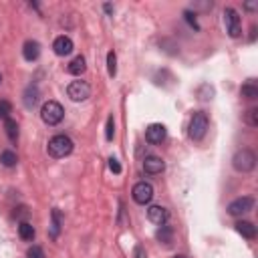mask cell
<instances>
[{
  "mask_svg": "<svg viewBox=\"0 0 258 258\" xmlns=\"http://www.w3.org/2000/svg\"><path fill=\"white\" fill-rule=\"evenodd\" d=\"M48 155H52V157H56V159H60V157H67L71 151H73V141H71V137H67V135H54L50 141H48Z\"/></svg>",
  "mask_w": 258,
  "mask_h": 258,
  "instance_id": "obj_1",
  "label": "cell"
},
{
  "mask_svg": "<svg viewBox=\"0 0 258 258\" xmlns=\"http://www.w3.org/2000/svg\"><path fill=\"white\" fill-rule=\"evenodd\" d=\"M40 117H42V121H44L46 125H56V123L62 121L64 109H62V105L56 103V101H46V103L42 105V109H40Z\"/></svg>",
  "mask_w": 258,
  "mask_h": 258,
  "instance_id": "obj_2",
  "label": "cell"
},
{
  "mask_svg": "<svg viewBox=\"0 0 258 258\" xmlns=\"http://www.w3.org/2000/svg\"><path fill=\"white\" fill-rule=\"evenodd\" d=\"M232 165H234L236 171H242V173L252 171L254 165H256V155H254V151H252V149H240V151H236V155H234V159H232Z\"/></svg>",
  "mask_w": 258,
  "mask_h": 258,
  "instance_id": "obj_3",
  "label": "cell"
},
{
  "mask_svg": "<svg viewBox=\"0 0 258 258\" xmlns=\"http://www.w3.org/2000/svg\"><path fill=\"white\" fill-rule=\"evenodd\" d=\"M208 131V115L204 111H196L189 119V137L200 141Z\"/></svg>",
  "mask_w": 258,
  "mask_h": 258,
  "instance_id": "obj_4",
  "label": "cell"
},
{
  "mask_svg": "<svg viewBox=\"0 0 258 258\" xmlns=\"http://www.w3.org/2000/svg\"><path fill=\"white\" fill-rule=\"evenodd\" d=\"M224 24H226V30L232 38H238L242 34V26H240V16L234 8H226L224 10Z\"/></svg>",
  "mask_w": 258,
  "mask_h": 258,
  "instance_id": "obj_5",
  "label": "cell"
},
{
  "mask_svg": "<svg viewBox=\"0 0 258 258\" xmlns=\"http://www.w3.org/2000/svg\"><path fill=\"white\" fill-rule=\"evenodd\" d=\"M67 95L73 99V101H87L89 97H91V87H89V83H85V81H73L69 87H67Z\"/></svg>",
  "mask_w": 258,
  "mask_h": 258,
  "instance_id": "obj_6",
  "label": "cell"
},
{
  "mask_svg": "<svg viewBox=\"0 0 258 258\" xmlns=\"http://www.w3.org/2000/svg\"><path fill=\"white\" fill-rule=\"evenodd\" d=\"M252 208H254V200L250 196H242V198H236L234 202H230L228 214L230 216H242V214H248Z\"/></svg>",
  "mask_w": 258,
  "mask_h": 258,
  "instance_id": "obj_7",
  "label": "cell"
},
{
  "mask_svg": "<svg viewBox=\"0 0 258 258\" xmlns=\"http://www.w3.org/2000/svg\"><path fill=\"white\" fill-rule=\"evenodd\" d=\"M131 196H133V200H135L137 204H147V202H151V198H153V187H151V183H147V181H139V183L133 185Z\"/></svg>",
  "mask_w": 258,
  "mask_h": 258,
  "instance_id": "obj_8",
  "label": "cell"
},
{
  "mask_svg": "<svg viewBox=\"0 0 258 258\" xmlns=\"http://www.w3.org/2000/svg\"><path fill=\"white\" fill-rule=\"evenodd\" d=\"M145 139H147L149 143H153V145L161 143V141L165 139V127H163L161 123H151V125L147 127V131H145Z\"/></svg>",
  "mask_w": 258,
  "mask_h": 258,
  "instance_id": "obj_9",
  "label": "cell"
},
{
  "mask_svg": "<svg viewBox=\"0 0 258 258\" xmlns=\"http://www.w3.org/2000/svg\"><path fill=\"white\" fill-rule=\"evenodd\" d=\"M147 218H149L153 224L161 226V224L167 222L169 214H167V210H165L163 206H149V210H147Z\"/></svg>",
  "mask_w": 258,
  "mask_h": 258,
  "instance_id": "obj_10",
  "label": "cell"
},
{
  "mask_svg": "<svg viewBox=\"0 0 258 258\" xmlns=\"http://www.w3.org/2000/svg\"><path fill=\"white\" fill-rule=\"evenodd\" d=\"M52 48H54V52L58 54V56H64V54H71V50H73V40L69 38V36H56L54 38V42H52Z\"/></svg>",
  "mask_w": 258,
  "mask_h": 258,
  "instance_id": "obj_11",
  "label": "cell"
},
{
  "mask_svg": "<svg viewBox=\"0 0 258 258\" xmlns=\"http://www.w3.org/2000/svg\"><path fill=\"white\" fill-rule=\"evenodd\" d=\"M163 167H165V163H163V159L157 157V155H149V157H145V161H143V169H145L147 173H151V175L161 173Z\"/></svg>",
  "mask_w": 258,
  "mask_h": 258,
  "instance_id": "obj_12",
  "label": "cell"
},
{
  "mask_svg": "<svg viewBox=\"0 0 258 258\" xmlns=\"http://www.w3.org/2000/svg\"><path fill=\"white\" fill-rule=\"evenodd\" d=\"M22 54H24L26 60H36L38 54H40V44L36 40H26L24 48H22Z\"/></svg>",
  "mask_w": 258,
  "mask_h": 258,
  "instance_id": "obj_13",
  "label": "cell"
},
{
  "mask_svg": "<svg viewBox=\"0 0 258 258\" xmlns=\"http://www.w3.org/2000/svg\"><path fill=\"white\" fill-rule=\"evenodd\" d=\"M236 230H238V234H242V236L248 238V240H254V238H256V226H254L252 222L240 220V222H236Z\"/></svg>",
  "mask_w": 258,
  "mask_h": 258,
  "instance_id": "obj_14",
  "label": "cell"
},
{
  "mask_svg": "<svg viewBox=\"0 0 258 258\" xmlns=\"http://www.w3.org/2000/svg\"><path fill=\"white\" fill-rule=\"evenodd\" d=\"M85 69H87V64H85V58L79 54V56H75L71 62H69V67H67V71L71 73V75H83L85 73Z\"/></svg>",
  "mask_w": 258,
  "mask_h": 258,
  "instance_id": "obj_15",
  "label": "cell"
},
{
  "mask_svg": "<svg viewBox=\"0 0 258 258\" xmlns=\"http://www.w3.org/2000/svg\"><path fill=\"white\" fill-rule=\"evenodd\" d=\"M24 107H28V109H32L36 103H38V89L36 87H26V91H24Z\"/></svg>",
  "mask_w": 258,
  "mask_h": 258,
  "instance_id": "obj_16",
  "label": "cell"
},
{
  "mask_svg": "<svg viewBox=\"0 0 258 258\" xmlns=\"http://www.w3.org/2000/svg\"><path fill=\"white\" fill-rule=\"evenodd\" d=\"M4 131H6V135H8V139L10 141H16V137H18V125H16V121L14 119H4Z\"/></svg>",
  "mask_w": 258,
  "mask_h": 258,
  "instance_id": "obj_17",
  "label": "cell"
},
{
  "mask_svg": "<svg viewBox=\"0 0 258 258\" xmlns=\"http://www.w3.org/2000/svg\"><path fill=\"white\" fill-rule=\"evenodd\" d=\"M60 224H62V218H60V212L58 210H52V224H50V238L54 240L56 236H58V232H60Z\"/></svg>",
  "mask_w": 258,
  "mask_h": 258,
  "instance_id": "obj_18",
  "label": "cell"
},
{
  "mask_svg": "<svg viewBox=\"0 0 258 258\" xmlns=\"http://www.w3.org/2000/svg\"><path fill=\"white\" fill-rule=\"evenodd\" d=\"M240 95H242L244 99L252 101V99H256V97H258V87H256L254 83H246V85H242V89H240Z\"/></svg>",
  "mask_w": 258,
  "mask_h": 258,
  "instance_id": "obj_19",
  "label": "cell"
},
{
  "mask_svg": "<svg viewBox=\"0 0 258 258\" xmlns=\"http://www.w3.org/2000/svg\"><path fill=\"white\" fill-rule=\"evenodd\" d=\"M16 161H18V157H16V153H14V151L6 149V151H2V153H0V163H2L4 167H14V165H16Z\"/></svg>",
  "mask_w": 258,
  "mask_h": 258,
  "instance_id": "obj_20",
  "label": "cell"
},
{
  "mask_svg": "<svg viewBox=\"0 0 258 258\" xmlns=\"http://www.w3.org/2000/svg\"><path fill=\"white\" fill-rule=\"evenodd\" d=\"M18 234H20L22 240L30 242V240L34 238V228H32V224H28V222H20V226H18Z\"/></svg>",
  "mask_w": 258,
  "mask_h": 258,
  "instance_id": "obj_21",
  "label": "cell"
},
{
  "mask_svg": "<svg viewBox=\"0 0 258 258\" xmlns=\"http://www.w3.org/2000/svg\"><path fill=\"white\" fill-rule=\"evenodd\" d=\"M155 236H157V240H159V242H163V244H169V242H171V238H173V230H171L169 226L161 224Z\"/></svg>",
  "mask_w": 258,
  "mask_h": 258,
  "instance_id": "obj_22",
  "label": "cell"
},
{
  "mask_svg": "<svg viewBox=\"0 0 258 258\" xmlns=\"http://www.w3.org/2000/svg\"><path fill=\"white\" fill-rule=\"evenodd\" d=\"M244 121H246L250 127H258V109H256V107L248 109V111L244 113Z\"/></svg>",
  "mask_w": 258,
  "mask_h": 258,
  "instance_id": "obj_23",
  "label": "cell"
},
{
  "mask_svg": "<svg viewBox=\"0 0 258 258\" xmlns=\"http://www.w3.org/2000/svg\"><path fill=\"white\" fill-rule=\"evenodd\" d=\"M107 71L111 77H115V73H117V56L113 50H109V54H107Z\"/></svg>",
  "mask_w": 258,
  "mask_h": 258,
  "instance_id": "obj_24",
  "label": "cell"
},
{
  "mask_svg": "<svg viewBox=\"0 0 258 258\" xmlns=\"http://www.w3.org/2000/svg\"><path fill=\"white\" fill-rule=\"evenodd\" d=\"M12 113V105L8 101H0V119H8Z\"/></svg>",
  "mask_w": 258,
  "mask_h": 258,
  "instance_id": "obj_25",
  "label": "cell"
},
{
  "mask_svg": "<svg viewBox=\"0 0 258 258\" xmlns=\"http://www.w3.org/2000/svg\"><path fill=\"white\" fill-rule=\"evenodd\" d=\"M26 256L28 258H44V250L40 246H32V248H28V254Z\"/></svg>",
  "mask_w": 258,
  "mask_h": 258,
  "instance_id": "obj_26",
  "label": "cell"
},
{
  "mask_svg": "<svg viewBox=\"0 0 258 258\" xmlns=\"http://www.w3.org/2000/svg\"><path fill=\"white\" fill-rule=\"evenodd\" d=\"M115 135V123H113V117L107 119V141H111Z\"/></svg>",
  "mask_w": 258,
  "mask_h": 258,
  "instance_id": "obj_27",
  "label": "cell"
},
{
  "mask_svg": "<svg viewBox=\"0 0 258 258\" xmlns=\"http://www.w3.org/2000/svg\"><path fill=\"white\" fill-rule=\"evenodd\" d=\"M109 169H111V171H115V173H121V165H119V161H117L115 157H111V159H109Z\"/></svg>",
  "mask_w": 258,
  "mask_h": 258,
  "instance_id": "obj_28",
  "label": "cell"
},
{
  "mask_svg": "<svg viewBox=\"0 0 258 258\" xmlns=\"http://www.w3.org/2000/svg\"><path fill=\"white\" fill-rule=\"evenodd\" d=\"M185 20H187V22H189V24H191L194 28H198V22H196V14H191L189 10L185 12Z\"/></svg>",
  "mask_w": 258,
  "mask_h": 258,
  "instance_id": "obj_29",
  "label": "cell"
},
{
  "mask_svg": "<svg viewBox=\"0 0 258 258\" xmlns=\"http://www.w3.org/2000/svg\"><path fill=\"white\" fill-rule=\"evenodd\" d=\"M133 256H135V258H145V250H143V246H135Z\"/></svg>",
  "mask_w": 258,
  "mask_h": 258,
  "instance_id": "obj_30",
  "label": "cell"
},
{
  "mask_svg": "<svg viewBox=\"0 0 258 258\" xmlns=\"http://www.w3.org/2000/svg\"><path fill=\"white\" fill-rule=\"evenodd\" d=\"M246 8L248 10H254V8H258V2H246Z\"/></svg>",
  "mask_w": 258,
  "mask_h": 258,
  "instance_id": "obj_31",
  "label": "cell"
},
{
  "mask_svg": "<svg viewBox=\"0 0 258 258\" xmlns=\"http://www.w3.org/2000/svg\"><path fill=\"white\" fill-rule=\"evenodd\" d=\"M105 12H113V6L111 4H105Z\"/></svg>",
  "mask_w": 258,
  "mask_h": 258,
  "instance_id": "obj_32",
  "label": "cell"
},
{
  "mask_svg": "<svg viewBox=\"0 0 258 258\" xmlns=\"http://www.w3.org/2000/svg\"><path fill=\"white\" fill-rule=\"evenodd\" d=\"M173 258H187V256H183V254H177V256H173Z\"/></svg>",
  "mask_w": 258,
  "mask_h": 258,
  "instance_id": "obj_33",
  "label": "cell"
},
{
  "mask_svg": "<svg viewBox=\"0 0 258 258\" xmlns=\"http://www.w3.org/2000/svg\"><path fill=\"white\" fill-rule=\"evenodd\" d=\"M0 83H2V75H0Z\"/></svg>",
  "mask_w": 258,
  "mask_h": 258,
  "instance_id": "obj_34",
  "label": "cell"
}]
</instances>
